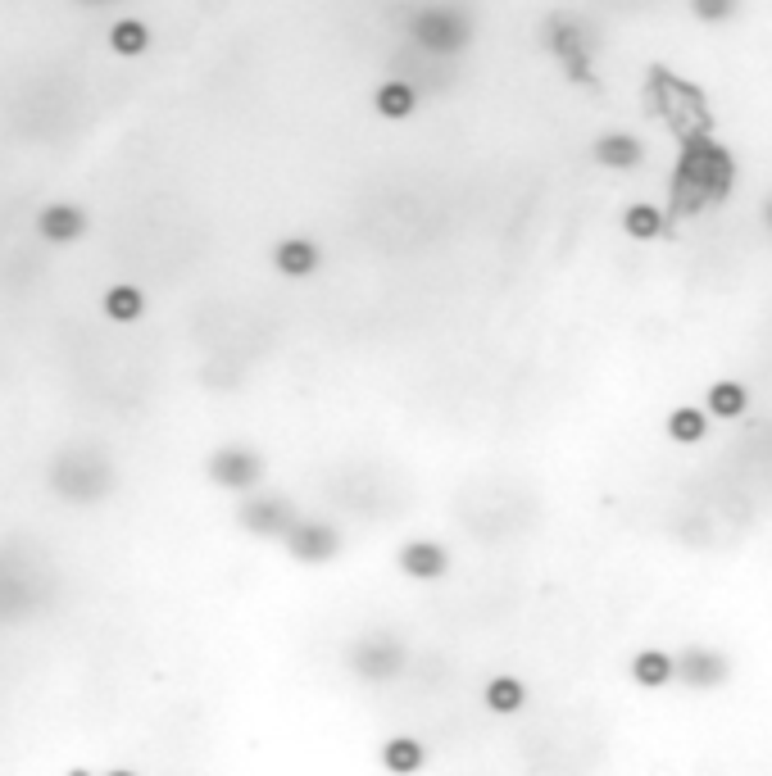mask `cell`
<instances>
[{
  "label": "cell",
  "instance_id": "1",
  "mask_svg": "<svg viewBox=\"0 0 772 776\" xmlns=\"http://www.w3.org/2000/svg\"><path fill=\"white\" fill-rule=\"evenodd\" d=\"M114 482H119V472H114L109 454L96 450V445H64V450L50 459V472H46L50 491L60 495V500L78 504V509L100 504L114 491Z\"/></svg>",
  "mask_w": 772,
  "mask_h": 776
},
{
  "label": "cell",
  "instance_id": "2",
  "mask_svg": "<svg viewBox=\"0 0 772 776\" xmlns=\"http://www.w3.org/2000/svg\"><path fill=\"white\" fill-rule=\"evenodd\" d=\"M732 191V159L713 141H691L682 159V173H677V209L691 214L700 205H713Z\"/></svg>",
  "mask_w": 772,
  "mask_h": 776
},
{
  "label": "cell",
  "instance_id": "3",
  "mask_svg": "<svg viewBox=\"0 0 772 776\" xmlns=\"http://www.w3.org/2000/svg\"><path fill=\"white\" fill-rule=\"evenodd\" d=\"M409 37L432 55H459L473 41V19L459 5H427L409 19Z\"/></svg>",
  "mask_w": 772,
  "mask_h": 776
},
{
  "label": "cell",
  "instance_id": "4",
  "mask_svg": "<svg viewBox=\"0 0 772 776\" xmlns=\"http://www.w3.org/2000/svg\"><path fill=\"white\" fill-rule=\"evenodd\" d=\"M205 477L223 491H255L264 482V454L250 445H218L205 459Z\"/></svg>",
  "mask_w": 772,
  "mask_h": 776
},
{
  "label": "cell",
  "instance_id": "5",
  "mask_svg": "<svg viewBox=\"0 0 772 776\" xmlns=\"http://www.w3.org/2000/svg\"><path fill=\"white\" fill-rule=\"evenodd\" d=\"M346 659L364 681H396L405 672V645L396 636H386V631H373V636L350 645Z\"/></svg>",
  "mask_w": 772,
  "mask_h": 776
},
{
  "label": "cell",
  "instance_id": "6",
  "mask_svg": "<svg viewBox=\"0 0 772 776\" xmlns=\"http://www.w3.org/2000/svg\"><path fill=\"white\" fill-rule=\"evenodd\" d=\"M237 522L250 531V536H273V541H287L291 531H296L300 513H296V504L282 500V495H250V500L237 509Z\"/></svg>",
  "mask_w": 772,
  "mask_h": 776
},
{
  "label": "cell",
  "instance_id": "7",
  "mask_svg": "<svg viewBox=\"0 0 772 776\" xmlns=\"http://www.w3.org/2000/svg\"><path fill=\"white\" fill-rule=\"evenodd\" d=\"M287 550H291V559H300V563H327L341 554V531L332 527V522L300 518L296 531L287 536Z\"/></svg>",
  "mask_w": 772,
  "mask_h": 776
},
{
  "label": "cell",
  "instance_id": "8",
  "mask_svg": "<svg viewBox=\"0 0 772 776\" xmlns=\"http://www.w3.org/2000/svg\"><path fill=\"white\" fill-rule=\"evenodd\" d=\"M727 677H732V663H727L718 649L691 645L677 654V681H686L691 690H713V686H723Z\"/></svg>",
  "mask_w": 772,
  "mask_h": 776
},
{
  "label": "cell",
  "instance_id": "9",
  "mask_svg": "<svg viewBox=\"0 0 772 776\" xmlns=\"http://www.w3.org/2000/svg\"><path fill=\"white\" fill-rule=\"evenodd\" d=\"M87 209L82 205H69V200H55V205H46L37 214V232L46 236L50 246H73V241H82L87 236Z\"/></svg>",
  "mask_w": 772,
  "mask_h": 776
},
{
  "label": "cell",
  "instance_id": "10",
  "mask_svg": "<svg viewBox=\"0 0 772 776\" xmlns=\"http://www.w3.org/2000/svg\"><path fill=\"white\" fill-rule=\"evenodd\" d=\"M400 568L414 581H436L450 568V554H446V545H436V541H409L400 550Z\"/></svg>",
  "mask_w": 772,
  "mask_h": 776
},
{
  "label": "cell",
  "instance_id": "11",
  "mask_svg": "<svg viewBox=\"0 0 772 776\" xmlns=\"http://www.w3.org/2000/svg\"><path fill=\"white\" fill-rule=\"evenodd\" d=\"M591 155L604 168H636L645 159V146L636 137H627V132H609V137H600L591 146Z\"/></svg>",
  "mask_w": 772,
  "mask_h": 776
},
{
  "label": "cell",
  "instance_id": "12",
  "mask_svg": "<svg viewBox=\"0 0 772 776\" xmlns=\"http://www.w3.org/2000/svg\"><path fill=\"white\" fill-rule=\"evenodd\" d=\"M318 246L314 241H305V236H287V241H278V250H273V264H278V273L287 277H309L318 268Z\"/></svg>",
  "mask_w": 772,
  "mask_h": 776
},
{
  "label": "cell",
  "instance_id": "13",
  "mask_svg": "<svg viewBox=\"0 0 772 776\" xmlns=\"http://www.w3.org/2000/svg\"><path fill=\"white\" fill-rule=\"evenodd\" d=\"M673 677H677V659L673 654H664V649H641V654L632 659V681L636 686H645V690L668 686Z\"/></svg>",
  "mask_w": 772,
  "mask_h": 776
},
{
  "label": "cell",
  "instance_id": "14",
  "mask_svg": "<svg viewBox=\"0 0 772 776\" xmlns=\"http://www.w3.org/2000/svg\"><path fill=\"white\" fill-rule=\"evenodd\" d=\"M100 309H105L109 323H137V318L146 314V291L132 286V282H119V286H109V291H105Z\"/></svg>",
  "mask_w": 772,
  "mask_h": 776
},
{
  "label": "cell",
  "instance_id": "15",
  "mask_svg": "<svg viewBox=\"0 0 772 776\" xmlns=\"http://www.w3.org/2000/svg\"><path fill=\"white\" fill-rule=\"evenodd\" d=\"M373 109L382 118H409L418 109V91L409 87V82H382V87H377V96H373Z\"/></svg>",
  "mask_w": 772,
  "mask_h": 776
},
{
  "label": "cell",
  "instance_id": "16",
  "mask_svg": "<svg viewBox=\"0 0 772 776\" xmlns=\"http://www.w3.org/2000/svg\"><path fill=\"white\" fill-rule=\"evenodd\" d=\"M109 50L123 59H137L150 50V28L141 19H119L114 28H109Z\"/></svg>",
  "mask_w": 772,
  "mask_h": 776
},
{
  "label": "cell",
  "instance_id": "17",
  "mask_svg": "<svg viewBox=\"0 0 772 776\" xmlns=\"http://www.w3.org/2000/svg\"><path fill=\"white\" fill-rule=\"evenodd\" d=\"M423 745L418 740H409V736H396V740H386L382 745V763H386V772H396V776H414L418 767H423Z\"/></svg>",
  "mask_w": 772,
  "mask_h": 776
},
{
  "label": "cell",
  "instance_id": "18",
  "mask_svg": "<svg viewBox=\"0 0 772 776\" xmlns=\"http://www.w3.org/2000/svg\"><path fill=\"white\" fill-rule=\"evenodd\" d=\"M704 400H709V413H718V418H741L750 409V391L741 382H713Z\"/></svg>",
  "mask_w": 772,
  "mask_h": 776
},
{
  "label": "cell",
  "instance_id": "19",
  "mask_svg": "<svg viewBox=\"0 0 772 776\" xmlns=\"http://www.w3.org/2000/svg\"><path fill=\"white\" fill-rule=\"evenodd\" d=\"M486 708L491 713H518L523 708V699H527V690H523V681L518 677H491L486 681Z\"/></svg>",
  "mask_w": 772,
  "mask_h": 776
},
{
  "label": "cell",
  "instance_id": "20",
  "mask_svg": "<svg viewBox=\"0 0 772 776\" xmlns=\"http://www.w3.org/2000/svg\"><path fill=\"white\" fill-rule=\"evenodd\" d=\"M668 436H673L677 445H695L709 436V427H704V413L695 409V404H682V409L668 413Z\"/></svg>",
  "mask_w": 772,
  "mask_h": 776
},
{
  "label": "cell",
  "instance_id": "21",
  "mask_svg": "<svg viewBox=\"0 0 772 776\" xmlns=\"http://www.w3.org/2000/svg\"><path fill=\"white\" fill-rule=\"evenodd\" d=\"M623 232L632 241H654V236L664 232V214L654 205H627L623 209Z\"/></svg>",
  "mask_w": 772,
  "mask_h": 776
},
{
  "label": "cell",
  "instance_id": "22",
  "mask_svg": "<svg viewBox=\"0 0 772 776\" xmlns=\"http://www.w3.org/2000/svg\"><path fill=\"white\" fill-rule=\"evenodd\" d=\"M741 10V0H691V14L704 23H723Z\"/></svg>",
  "mask_w": 772,
  "mask_h": 776
},
{
  "label": "cell",
  "instance_id": "23",
  "mask_svg": "<svg viewBox=\"0 0 772 776\" xmlns=\"http://www.w3.org/2000/svg\"><path fill=\"white\" fill-rule=\"evenodd\" d=\"M763 223L772 227V200H768V205H763Z\"/></svg>",
  "mask_w": 772,
  "mask_h": 776
},
{
  "label": "cell",
  "instance_id": "24",
  "mask_svg": "<svg viewBox=\"0 0 772 776\" xmlns=\"http://www.w3.org/2000/svg\"><path fill=\"white\" fill-rule=\"evenodd\" d=\"M105 776H137V772H128V767H114V772H105Z\"/></svg>",
  "mask_w": 772,
  "mask_h": 776
},
{
  "label": "cell",
  "instance_id": "25",
  "mask_svg": "<svg viewBox=\"0 0 772 776\" xmlns=\"http://www.w3.org/2000/svg\"><path fill=\"white\" fill-rule=\"evenodd\" d=\"M78 5H114V0H78Z\"/></svg>",
  "mask_w": 772,
  "mask_h": 776
},
{
  "label": "cell",
  "instance_id": "26",
  "mask_svg": "<svg viewBox=\"0 0 772 776\" xmlns=\"http://www.w3.org/2000/svg\"><path fill=\"white\" fill-rule=\"evenodd\" d=\"M69 776H91V772H69Z\"/></svg>",
  "mask_w": 772,
  "mask_h": 776
}]
</instances>
